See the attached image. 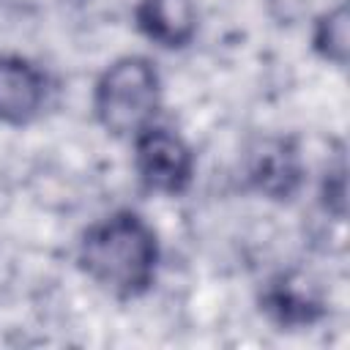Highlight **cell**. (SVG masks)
<instances>
[{
    "instance_id": "cell-1",
    "label": "cell",
    "mask_w": 350,
    "mask_h": 350,
    "mask_svg": "<svg viewBox=\"0 0 350 350\" xmlns=\"http://www.w3.org/2000/svg\"><path fill=\"white\" fill-rule=\"evenodd\" d=\"M161 265V246L153 224L118 208L90 221L77 243V268L107 295L134 301L153 290Z\"/></svg>"
},
{
    "instance_id": "cell-2",
    "label": "cell",
    "mask_w": 350,
    "mask_h": 350,
    "mask_svg": "<svg viewBox=\"0 0 350 350\" xmlns=\"http://www.w3.org/2000/svg\"><path fill=\"white\" fill-rule=\"evenodd\" d=\"M96 123L118 139H131L161 109V74L145 55H120L98 74L90 98Z\"/></svg>"
},
{
    "instance_id": "cell-3",
    "label": "cell",
    "mask_w": 350,
    "mask_h": 350,
    "mask_svg": "<svg viewBox=\"0 0 350 350\" xmlns=\"http://www.w3.org/2000/svg\"><path fill=\"white\" fill-rule=\"evenodd\" d=\"M131 164L142 189L164 197H180L189 191L197 170L191 145L170 126L150 123L131 137Z\"/></svg>"
},
{
    "instance_id": "cell-4",
    "label": "cell",
    "mask_w": 350,
    "mask_h": 350,
    "mask_svg": "<svg viewBox=\"0 0 350 350\" xmlns=\"http://www.w3.org/2000/svg\"><path fill=\"white\" fill-rule=\"evenodd\" d=\"M241 175H243V186L260 194L262 200L290 202L304 186L306 167L298 142L293 137L268 134L246 148Z\"/></svg>"
},
{
    "instance_id": "cell-5",
    "label": "cell",
    "mask_w": 350,
    "mask_h": 350,
    "mask_svg": "<svg viewBox=\"0 0 350 350\" xmlns=\"http://www.w3.org/2000/svg\"><path fill=\"white\" fill-rule=\"evenodd\" d=\"M49 101L46 71L25 55H0V123L3 126H30L41 118Z\"/></svg>"
},
{
    "instance_id": "cell-6",
    "label": "cell",
    "mask_w": 350,
    "mask_h": 350,
    "mask_svg": "<svg viewBox=\"0 0 350 350\" xmlns=\"http://www.w3.org/2000/svg\"><path fill=\"white\" fill-rule=\"evenodd\" d=\"M260 309L279 328H306L325 314L317 290L295 271L276 273L262 284Z\"/></svg>"
},
{
    "instance_id": "cell-7",
    "label": "cell",
    "mask_w": 350,
    "mask_h": 350,
    "mask_svg": "<svg viewBox=\"0 0 350 350\" xmlns=\"http://www.w3.org/2000/svg\"><path fill=\"white\" fill-rule=\"evenodd\" d=\"M134 27L150 44L175 52L197 38L200 11L194 0H137Z\"/></svg>"
},
{
    "instance_id": "cell-8",
    "label": "cell",
    "mask_w": 350,
    "mask_h": 350,
    "mask_svg": "<svg viewBox=\"0 0 350 350\" xmlns=\"http://www.w3.org/2000/svg\"><path fill=\"white\" fill-rule=\"evenodd\" d=\"M347 3H339L336 8L317 16L312 30V49L339 68L347 63Z\"/></svg>"
},
{
    "instance_id": "cell-9",
    "label": "cell",
    "mask_w": 350,
    "mask_h": 350,
    "mask_svg": "<svg viewBox=\"0 0 350 350\" xmlns=\"http://www.w3.org/2000/svg\"><path fill=\"white\" fill-rule=\"evenodd\" d=\"M320 200H323V208L328 213H334L336 219L345 216V159L342 156L336 159V167L334 170L331 167L325 170Z\"/></svg>"
}]
</instances>
